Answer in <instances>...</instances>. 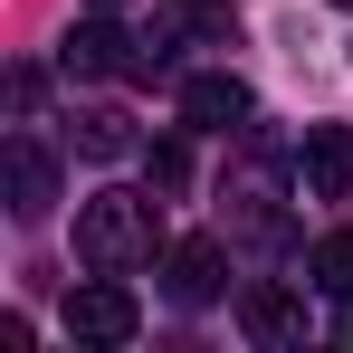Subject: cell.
Returning <instances> with one entry per match:
<instances>
[{"label": "cell", "mask_w": 353, "mask_h": 353, "mask_svg": "<svg viewBox=\"0 0 353 353\" xmlns=\"http://www.w3.org/2000/svg\"><path fill=\"white\" fill-rule=\"evenodd\" d=\"M344 10H353V0H344Z\"/></svg>", "instance_id": "obj_15"}, {"label": "cell", "mask_w": 353, "mask_h": 353, "mask_svg": "<svg viewBox=\"0 0 353 353\" xmlns=\"http://www.w3.org/2000/svg\"><path fill=\"white\" fill-rule=\"evenodd\" d=\"M258 115V96L239 86L230 67H210V77H181V124H201V134H230V124Z\"/></svg>", "instance_id": "obj_6"}, {"label": "cell", "mask_w": 353, "mask_h": 353, "mask_svg": "<svg viewBox=\"0 0 353 353\" xmlns=\"http://www.w3.org/2000/svg\"><path fill=\"white\" fill-rule=\"evenodd\" d=\"M153 239H163V201L153 191H96V201H77V258L86 268H143L153 258Z\"/></svg>", "instance_id": "obj_1"}, {"label": "cell", "mask_w": 353, "mask_h": 353, "mask_svg": "<svg viewBox=\"0 0 353 353\" xmlns=\"http://www.w3.org/2000/svg\"><path fill=\"white\" fill-rule=\"evenodd\" d=\"M230 29H239L230 0H163V10H153V29H143V48H153V67H163L172 39H230Z\"/></svg>", "instance_id": "obj_8"}, {"label": "cell", "mask_w": 353, "mask_h": 353, "mask_svg": "<svg viewBox=\"0 0 353 353\" xmlns=\"http://www.w3.org/2000/svg\"><path fill=\"white\" fill-rule=\"evenodd\" d=\"M296 181H305V201H344V191H353V134H344V124H315V134H305Z\"/></svg>", "instance_id": "obj_7"}, {"label": "cell", "mask_w": 353, "mask_h": 353, "mask_svg": "<svg viewBox=\"0 0 353 353\" xmlns=\"http://www.w3.org/2000/svg\"><path fill=\"white\" fill-rule=\"evenodd\" d=\"M67 334L96 344V353H115V344L143 334V305H134V287H124L115 268H86V287L67 296Z\"/></svg>", "instance_id": "obj_2"}, {"label": "cell", "mask_w": 353, "mask_h": 353, "mask_svg": "<svg viewBox=\"0 0 353 353\" xmlns=\"http://www.w3.org/2000/svg\"><path fill=\"white\" fill-rule=\"evenodd\" d=\"M239 325H248V344H305V296L248 287V296H239Z\"/></svg>", "instance_id": "obj_9"}, {"label": "cell", "mask_w": 353, "mask_h": 353, "mask_svg": "<svg viewBox=\"0 0 353 353\" xmlns=\"http://www.w3.org/2000/svg\"><path fill=\"white\" fill-rule=\"evenodd\" d=\"M86 10H124V0H86Z\"/></svg>", "instance_id": "obj_14"}, {"label": "cell", "mask_w": 353, "mask_h": 353, "mask_svg": "<svg viewBox=\"0 0 353 353\" xmlns=\"http://www.w3.org/2000/svg\"><path fill=\"white\" fill-rule=\"evenodd\" d=\"M191 163H181V143H153V191H181Z\"/></svg>", "instance_id": "obj_12"}, {"label": "cell", "mask_w": 353, "mask_h": 353, "mask_svg": "<svg viewBox=\"0 0 353 353\" xmlns=\"http://www.w3.org/2000/svg\"><path fill=\"white\" fill-rule=\"evenodd\" d=\"M305 277H315L325 296H353V230L315 239V248H305Z\"/></svg>", "instance_id": "obj_11"}, {"label": "cell", "mask_w": 353, "mask_h": 353, "mask_svg": "<svg viewBox=\"0 0 353 353\" xmlns=\"http://www.w3.org/2000/svg\"><path fill=\"white\" fill-rule=\"evenodd\" d=\"M77 153L124 163V153H134V115H124V105H77Z\"/></svg>", "instance_id": "obj_10"}, {"label": "cell", "mask_w": 353, "mask_h": 353, "mask_svg": "<svg viewBox=\"0 0 353 353\" xmlns=\"http://www.w3.org/2000/svg\"><path fill=\"white\" fill-rule=\"evenodd\" d=\"M220 287H230V248L220 239H172L163 248V296L172 305H210Z\"/></svg>", "instance_id": "obj_4"}, {"label": "cell", "mask_w": 353, "mask_h": 353, "mask_svg": "<svg viewBox=\"0 0 353 353\" xmlns=\"http://www.w3.org/2000/svg\"><path fill=\"white\" fill-rule=\"evenodd\" d=\"M0 191H10V220H48V210H58V163H48L29 134H10V153H0Z\"/></svg>", "instance_id": "obj_5"}, {"label": "cell", "mask_w": 353, "mask_h": 353, "mask_svg": "<svg viewBox=\"0 0 353 353\" xmlns=\"http://www.w3.org/2000/svg\"><path fill=\"white\" fill-rule=\"evenodd\" d=\"M67 77H153V48H134L115 19H77L67 29V48H58Z\"/></svg>", "instance_id": "obj_3"}, {"label": "cell", "mask_w": 353, "mask_h": 353, "mask_svg": "<svg viewBox=\"0 0 353 353\" xmlns=\"http://www.w3.org/2000/svg\"><path fill=\"white\" fill-rule=\"evenodd\" d=\"M344 344H353V296H344Z\"/></svg>", "instance_id": "obj_13"}]
</instances>
